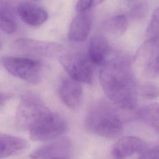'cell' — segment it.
Wrapping results in <instances>:
<instances>
[{"label": "cell", "mask_w": 159, "mask_h": 159, "mask_svg": "<svg viewBox=\"0 0 159 159\" xmlns=\"http://www.w3.org/2000/svg\"><path fill=\"white\" fill-rule=\"evenodd\" d=\"M138 118L157 132H158V104L153 102L142 107L137 113Z\"/></svg>", "instance_id": "e0dca14e"}, {"label": "cell", "mask_w": 159, "mask_h": 159, "mask_svg": "<svg viewBox=\"0 0 159 159\" xmlns=\"http://www.w3.org/2000/svg\"><path fill=\"white\" fill-rule=\"evenodd\" d=\"M128 20L125 15L121 14L112 17L109 20V27L114 32L117 34H123L127 29Z\"/></svg>", "instance_id": "ac0fdd59"}, {"label": "cell", "mask_w": 159, "mask_h": 159, "mask_svg": "<svg viewBox=\"0 0 159 159\" xmlns=\"http://www.w3.org/2000/svg\"><path fill=\"white\" fill-rule=\"evenodd\" d=\"M66 129L67 123L64 117L51 111L29 132L32 140L46 142L58 138Z\"/></svg>", "instance_id": "8992f818"}, {"label": "cell", "mask_w": 159, "mask_h": 159, "mask_svg": "<svg viewBox=\"0 0 159 159\" xmlns=\"http://www.w3.org/2000/svg\"><path fill=\"white\" fill-rule=\"evenodd\" d=\"M51 111L42 99L32 93L22 95L15 119L17 127L29 131Z\"/></svg>", "instance_id": "3957f363"}, {"label": "cell", "mask_w": 159, "mask_h": 159, "mask_svg": "<svg viewBox=\"0 0 159 159\" xmlns=\"http://www.w3.org/2000/svg\"><path fill=\"white\" fill-rule=\"evenodd\" d=\"M83 89L79 82L71 78L64 79L59 86V98L70 109H76L79 107L83 99Z\"/></svg>", "instance_id": "30bf717a"}, {"label": "cell", "mask_w": 159, "mask_h": 159, "mask_svg": "<svg viewBox=\"0 0 159 159\" xmlns=\"http://www.w3.org/2000/svg\"><path fill=\"white\" fill-rule=\"evenodd\" d=\"M15 50L30 57H51L60 53L63 47L61 45L54 43L34 40L29 38H19L12 43Z\"/></svg>", "instance_id": "52a82bcc"}, {"label": "cell", "mask_w": 159, "mask_h": 159, "mask_svg": "<svg viewBox=\"0 0 159 159\" xmlns=\"http://www.w3.org/2000/svg\"><path fill=\"white\" fill-rule=\"evenodd\" d=\"M140 93L141 95L145 98L153 99L158 94V88L153 84H145L140 89Z\"/></svg>", "instance_id": "7402d4cb"}, {"label": "cell", "mask_w": 159, "mask_h": 159, "mask_svg": "<svg viewBox=\"0 0 159 159\" xmlns=\"http://www.w3.org/2000/svg\"><path fill=\"white\" fill-rule=\"evenodd\" d=\"M104 1V0H94V2H93V6L99 5V4H100L101 3H102Z\"/></svg>", "instance_id": "d4e9b609"}, {"label": "cell", "mask_w": 159, "mask_h": 159, "mask_svg": "<svg viewBox=\"0 0 159 159\" xmlns=\"http://www.w3.org/2000/svg\"><path fill=\"white\" fill-rule=\"evenodd\" d=\"M109 51V43L104 36L97 34L90 39L87 56L94 65H103Z\"/></svg>", "instance_id": "5bb4252c"}, {"label": "cell", "mask_w": 159, "mask_h": 159, "mask_svg": "<svg viewBox=\"0 0 159 159\" xmlns=\"http://www.w3.org/2000/svg\"><path fill=\"white\" fill-rule=\"evenodd\" d=\"M17 11L20 19L30 26H39L48 19V14L43 9L30 2H21Z\"/></svg>", "instance_id": "7c38bea8"}, {"label": "cell", "mask_w": 159, "mask_h": 159, "mask_svg": "<svg viewBox=\"0 0 159 159\" xmlns=\"http://www.w3.org/2000/svg\"><path fill=\"white\" fill-rule=\"evenodd\" d=\"M9 95L0 93V106L3 105L9 99Z\"/></svg>", "instance_id": "cb8c5ba5"}, {"label": "cell", "mask_w": 159, "mask_h": 159, "mask_svg": "<svg viewBox=\"0 0 159 159\" xmlns=\"http://www.w3.org/2000/svg\"><path fill=\"white\" fill-rule=\"evenodd\" d=\"M71 143L67 137H63L55 142L39 147L32 151L29 157L31 158H69Z\"/></svg>", "instance_id": "9c48e42d"}, {"label": "cell", "mask_w": 159, "mask_h": 159, "mask_svg": "<svg viewBox=\"0 0 159 159\" xmlns=\"http://www.w3.org/2000/svg\"><path fill=\"white\" fill-rule=\"evenodd\" d=\"M84 125L90 133L107 139L118 137L124 127L122 119L114 104L104 100L97 101L91 106Z\"/></svg>", "instance_id": "7a4b0ae2"}, {"label": "cell", "mask_w": 159, "mask_h": 159, "mask_svg": "<svg viewBox=\"0 0 159 159\" xmlns=\"http://www.w3.org/2000/svg\"><path fill=\"white\" fill-rule=\"evenodd\" d=\"M91 19L86 11L78 12L71 20L68 31L69 40L73 42H81L85 40L89 34Z\"/></svg>", "instance_id": "8fae6325"}, {"label": "cell", "mask_w": 159, "mask_h": 159, "mask_svg": "<svg viewBox=\"0 0 159 159\" xmlns=\"http://www.w3.org/2000/svg\"><path fill=\"white\" fill-rule=\"evenodd\" d=\"M145 143L135 136H126L119 139L113 145L111 155L114 158H125L138 153Z\"/></svg>", "instance_id": "4fadbf2b"}, {"label": "cell", "mask_w": 159, "mask_h": 159, "mask_svg": "<svg viewBox=\"0 0 159 159\" xmlns=\"http://www.w3.org/2000/svg\"><path fill=\"white\" fill-rule=\"evenodd\" d=\"M6 71L14 77L30 83H38L42 76L40 62L29 57H6L2 59Z\"/></svg>", "instance_id": "277c9868"}, {"label": "cell", "mask_w": 159, "mask_h": 159, "mask_svg": "<svg viewBox=\"0 0 159 159\" xmlns=\"http://www.w3.org/2000/svg\"><path fill=\"white\" fill-rule=\"evenodd\" d=\"M17 22L11 7L0 2V29L7 34H13L17 30Z\"/></svg>", "instance_id": "2e32d148"}, {"label": "cell", "mask_w": 159, "mask_h": 159, "mask_svg": "<svg viewBox=\"0 0 159 159\" xmlns=\"http://www.w3.org/2000/svg\"><path fill=\"white\" fill-rule=\"evenodd\" d=\"M138 157L140 158H158L159 147L156 145H147L146 143L137 153Z\"/></svg>", "instance_id": "44dd1931"}, {"label": "cell", "mask_w": 159, "mask_h": 159, "mask_svg": "<svg viewBox=\"0 0 159 159\" xmlns=\"http://www.w3.org/2000/svg\"><path fill=\"white\" fill-rule=\"evenodd\" d=\"M135 62L142 66L150 76L158 75V37L148 39L139 48L135 56Z\"/></svg>", "instance_id": "ba28073f"}, {"label": "cell", "mask_w": 159, "mask_h": 159, "mask_svg": "<svg viewBox=\"0 0 159 159\" xmlns=\"http://www.w3.org/2000/svg\"><path fill=\"white\" fill-rule=\"evenodd\" d=\"M59 60L70 78L86 84L93 83L94 64L87 55L81 53H67L61 55Z\"/></svg>", "instance_id": "5b68a950"}, {"label": "cell", "mask_w": 159, "mask_h": 159, "mask_svg": "<svg viewBox=\"0 0 159 159\" xmlns=\"http://www.w3.org/2000/svg\"><path fill=\"white\" fill-rule=\"evenodd\" d=\"M94 0H79L76 6V10L78 12L87 11L93 6Z\"/></svg>", "instance_id": "603a6c76"}, {"label": "cell", "mask_w": 159, "mask_h": 159, "mask_svg": "<svg viewBox=\"0 0 159 159\" xmlns=\"http://www.w3.org/2000/svg\"><path fill=\"white\" fill-rule=\"evenodd\" d=\"M27 145L28 142L24 138L0 132V158L17 154Z\"/></svg>", "instance_id": "9a60e30c"}, {"label": "cell", "mask_w": 159, "mask_h": 159, "mask_svg": "<svg viewBox=\"0 0 159 159\" xmlns=\"http://www.w3.org/2000/svg\"><path fill=\"white\" fill-rule=\"evenodd\" d=\"M99 81L112 104L122 109L131 110L136 107V81L127 59L117 57L105 62L100 71Z\"/></svg>", "instance_id": "6da1fadb"}, {"label": "cell", "mask_w": 159, "mask_h": 159, "mask_svg": "<svg viewBox=\"0 0 159 159\" xmlns=\"http://www.w3.org/2000/svg\"><path fill=\"white\" fill-rule=\"evenodd\" d=\"M148 9V2L145 0L140 1L132 7L129 12V16L134 20H140L146 16Z\"/></svg>", "instance_id": "d6986e66"}, {"label": "cell", "mask_w": 159, "mask_h": 159, "mask_svg": "<svg viewBox=\"0 0 159 159\" xmlns=\"http://www.w3.org/2000/svg\"><path fill=\"white\" fill-rule=\"evenodd\" d=\"M34 1H37V0H34Z\"/></svg>", "instance_id": "484cf974"}, {"label": "cell", "mask_w": 159, "mask_h": 159, "mask_svg": "<svg viewBox=\"0 0 159 159\" xmlns=\"http://www.w3.org/2000/svg\"><path fill=\"white\" fill-rule=\"evenodd\" d=\"M0 47H1V43H0Z\"/></svg>", "instance_id": "4316f807"}, {"label": "cell", "mask_w": 159, "mask_h": 159, "mask_svg": "<svg viewBox=\"0 0 159 159\" xmlns=\"http://www.w3.org/2000/svg\"><path fill=\"white\" fill-rule=\"evenodd\" d=\"M158 17L159 9L157 7L153 14L151 20L146 30V35L148 39L158 37Z\"/></svg>", "instance_id": "ffe728a7"}]
</instances>
